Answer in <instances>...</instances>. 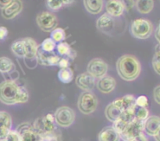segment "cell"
Wrapping results in <instances>:
<instances>
[{
    "mask_svg": "<svg viewBox=\"0 0 160 141\" xmlns=\"http://www.w3.org/2000/svg\"><path fill=\"white\" fill-rule=\"evenodd\" d=\"M116 68L120 77L128 82L138 79L142 71L140 61L130 54L120 56L116 63Z\"/></svg>",
    "mask_w": 160,
    "mask_h": 141,
    "instance_id": "6da1fadb",
    "label": "cell"
},
{
    "mask_svg": "<svg viewBox=\"0 0 160 141\" xmlns=\"http://www.w3.org/2000/svg\"><path fill=\"white\" fill-rule=\"evenodd\" d=\"M19 85L13 80H6L0 84V101L6 105L17 104Z\"/></svg>",
    "mask_w": 160,
    "mask_h": 141,
    "instance_id": "7a4b0ae2",
    "label": "cell"
},
{
    "mask_svg": "<svg viewBox=\"0 0 160 141\" xmlns=\"http://www.w3.org/2000/svg\"><path fill=\"white\" fill-rule=\"evenodd\" d=\"M130 30L134 37L140 40H145L152 35L154 27L152 23L149 20L138 18L133 20Z\"/></svg>",
    "mask_w": 160,
    "mask_h": 141,
    "instance_id": "3957f363",
    "label": "cell"
},
{
    "mask_svg": "<svg viewBox=\"0 0 160 141\" xmlns=\"http://www.w3.org/2000/svg\"><path fill=\"white\" fill-rule=\"evenodd\" d=\"M98 99L92 91H84L80 95L78 101V108L84 115H91L98 106Z\"/></svg>",
    "mask_w": 160,
    "mask_h": 141,
    "instance_id": "277c9868",
    "label": "cell"
},
{
    "mask_svg": "<svg viewBox=\"0 0 160 141\" xmlns=\"http://www.w3.org/2000/svg\"><path fill=\"white\" fill-rule=\"evenodd\" d=\"M53 115L56 124L62 128L70 127L74 123L76 118L74 111L67 106H61L58 108Z\"/></svg>",
    "mask_w": 160,
    "mask_h": 141,
    "instance_id": "5b68a950",
    "label": "cell"
},
{
    "mask_svg": "<svg viewBox=\"0 0 160 141\" xmlns=\"http://www.w3.org/2000/svg\"><path fill=\"white\" fill-rule=\"evenodd\" d=\"M32 126L34 129L42 136L54 134L56 128L54 115L48 113L45 116L40 117L34 121Z\"/></svg>",
    "mask_w": 160,
    "mask_h": 141,
    "instance_id": "8992f818",
    "label": "cell"
},
{
    "mask_svg": "<svg viewBox=\"0 0 160 141\" xmlns=\"http://www.w3.org/2000/svg\"><path fill=\"white\" fill-rule=\"evenodd\" d=\"M36 23L42 31L52 32L58 26V19L53 12L43 11L36 17Z\"/></svg>",
    "mask_w": 160,
    "mask_h": 141,
    "instance_id": "52a82bcc",
    "label": "cell"
},
{
    "mask_svg": "<svg viewBox=\"0 0 160 141\" xmlns=\"http://www.w3.org/2000/svg\"><path fill=\"white\" fill-rule=\"evenodd\" d=\"M23 41L25 45V56L23 57L24 63L26 64L28 61L29 62L27 65V67L31 69V65H33L32 66L34 69L37 66L36 64L38 63L37 53L39 45L32 37H24L23 38Z\"/></svg>",
    "mask_w": 160,
    "mask_h": 141,
    "instance_id": "ba28073f",
    "label": "cell"
},
{
    "mask_svg": "<svg viewBox=\"0 0 160 141\" xmlns=\"http://www.w3.org/2000/svg\"><path fill=\"white\" fill-rule=\"evenodd\" d=\"M108 65L104 60L99 58H95L88 62L87 73L95 80L100 79L107 74Z\"/></svg>",
    "mask_w": 160,
    "mask_h": 141,
    "instance_id": "9c48e42d",
    "label": "cell"
},
{
    "mask_svg": "<svg viewBox=\"0 0 160 141\" xmlns=\"http://www.w3.org/2000/svg\"><path fill=\"white\" fill-rule=\"evenodd\" d=\"M16 131L19 134L20 141H42V136L29 123H23L19 125Z\"/></svg>",
    "mask_w": 160,
    "mask_h": 141,
    "instance_id": "30bf717a",
    "label": "cell"
},
{
    "mask_svg": "<svg viewBox=\"0 0 160 141\" xmlns=\"http://www.w3.org/2000/svg\"><path fill=\"white\" fill-rule=\"evenodd\" d=\"M143 130L144 121H140L135 119L120 134V140H123V141H131L134 140V138L143 134Z\"/></svg>",
    "mask_w": 160,
    "mask_h": 141,
    "instance_id": "8fae6325",
    "label": "cell"
},
{
    "mask_svg": "<svg viewBox=\"0 0 160 141\" xmlns=\"http://www.w3.org/2000/svg\"><path fill=\"white\" fill-rule=\"evenodd\" d=\"M116 24H117L116 19L112 18L106 12L102 15L96 21L97 29L102 32L103 34L111 36L116 32V30H117Z\"/></svg>",
    "mask_w": 160,
    "mask_h": 141,
    "instance_id": "7c38bea8",
    "label": "cell"
},
{
    "mask_svg": "<svg viewBox=\"0 0 160 141\" xmlns=\"http://www.w3.org/2000/svg\"><path fill=\"white\" fill-rule=\"evenodd\" d=\"M134 108L123 112L120 115V116L113 123V125L112 126L119 134H121L129 126L130 123L135 119V116H134Z\"/></svg>",
    "mask_w": 160,
    "mask_h": 141,
    "instance_id": "4fadbf2b",
    "label": "cell"
},
{
    "mask_svg": "<svg viewBox=\"0 0 160 141\" xmlns=\"http://www.w3.org/2000/svg\"><path fill=\"white\" fill-rule=\"evenodd\" d=\"M106 13L112 18H119L121 17L126 9L125 2L120 0H109L106 4Z\"/></svg>",
    "mask_w": 160,
    "mask_h": 141,
    "instance_id": "5bb4252c",
    "label": "cell"
},
{
    "mask_svg": "<svg viewBox=\"0 0 160 141\" xmlns=\"http://www.w3.org/2000/svg\"><path fill=\"white\" fill-rule=\"evenodd\" d=\"M61 57H59L57 54L55 52L47 53L42 51L38 47L37 53V61L38 63L44 66H57L59 61L60 60Z\"/></svg>",
    "mask_w": 160,
    "mask_h": 141,
    "instance_id": "9a60e30c",
    "label": "cell"
},
{
    "mask_svg": "<svg viewBox=\"0 0 160 141\" xmlns=\"http://www.w3.org/2000/svg\"><path fill=\"white\" fill-rule=\"evenodd\" d=\"M160 118L158 115H149L144 121V130L147 135L154 137L159 134Z\"/></svg>",
    "mask_w": 160,
    "mask_h": 141,
    "instance_id": "2e32d148",
    "label": "cell"
},
{
    "mask_svg": "<svg viewBox=\"0 0 160 141\" xmlns=\"http://www.w3.org/2000/svg\"><path fill=\"white\" fill-rule=\"evenodd\" d=\"M77 86L84 91H91L96 84V80L88 73H83L78 75L75 80Z\"/></svg>",
    "mask_w": 160,
    "mask_h": 141,
    "instance_id": "e0dca14e",
    "label": "cell"
},
{
    "mask_svg": "<svg viewBox=\"0 0 160 141\" xmlns=\"http://www.w3.org/2000/svg\"><path fill=\"white\" fill-rule=\"evenodd\" d=\"M23 9V2L20 0H12L10 4L2 9V16L6 20H11L21 12Z\"/></svg>",
    "mask_w": 160,
    "mask_h": 141,
    "instance_id": "ac0fdd59",
    "label": "cell"
},
{
    "mask_svg": "<svg viewBox=\"0 0 160 141\" xmlns=\"http://www.w3.org/2000/svg\"><path fill=\"white\" fill-rule=\"evenodd\" d=\"M96 87L103 94H109L113 91L117 86V81L113 77L106 75L96 81Z\"/></svg>",
    "mask_w": 160,
    "mask_h": 141,
    "instance_id": "d6986e66",
    "label": "cell"
},
{
    "mask_svg": "<svg viewBox=\"0 0 160 141\" xmlns=\"http://www.w3.org/2000/svg\"><path fill=\"white\" fill-rule=\"evenodd\" d=\"M135 99L136 98L132 95H127L123 98H117L114 100L112 103L114 105L117 106L122 112L128 111L129 109L135 107Z\"/></svg>",
    "mask_w": 160,
    "mask_h": 141,
    "instance_id": "ffe728a7",
    "label": "cell"
},
{
    "mask_svg": "<svg viewBox=\"0 0 160 141\" xmlns=\"http://www.w3.org/2000/svg\"><path fill=\"white\" fill-rule=\"evenodd\" d=\"M56 51L58 56L62 58H67V59L74 60L77 56V53L67 42L62 41L56 45Z\"/></svg>",
    "mask_w": 160,
    "mask_h": 141,
    "instance_id": "44dd1931",
    "label": "cell"
},
{
    "mask_svg": "<svg viewBox=\"0 0 160 141\" xmlns=\"http://www.w3.org/2000/svg\"><path fill=\"white\" fill-rule=\"evenodd\" d=\"M12 127V117L5 111H0V139L7 134Z\"/></svg>",
    "mask_w": 160,
    "mask_h": 141,
    "instance_id": "7402d4cb",
    "label": "cell"
},
{
    "mask_svg": "<svg viewBox=\"0 0 160 141\" xmlns=\"http://www.w3.org/2000/svg\"><path fill=\"white\" fill-rule=\"evenodd\" d=\"M98 141H120V136L112 126H106L98 134Z\"/></svg>",
    "mask_w": 160,
    "mask_h": 141,
    "instance_id": "603a6c76",
    "label": "cell"
},
{
    "mask_svg": "<svg viewBox=\"0 0 160 141\" xmlns=\"http://www.w3.org/2000/svg\"><path fill=\"white\" fill-rule=\"evenodd\" d=\"M86 10L91 14H99L103 9L102 0H84L83 1Z\"/></svg>",
    "mask_w": 160,
    "mask_h": 141,
    "instance_id": "cb8c5ba5",
    "label": "cell"
},
{
    "mask_svg": "<svg viewBox=\"0 0 160 141\" xmlns=\"http://www.w3.org/2000/svg\"><path fill=\"white\" fill-rule=\"evenodd\" d=\"M123 112L117 106L114 105V104L112 102L108 105L106 106V109H105V115H106V119H108V121L111 122L112 123L120 116V115Z\"/></svg>",
    "mask_w": 160,
    "mask_h": 141,
    "instance_id": "d4e9b609",
    "label": "cell"
},
{
    "mask_svg": "<svg viewBox=\"0 0 160 141\" xmlns=\"http://www.w3.org/2000/svg\"><path fill=\"white\" fill-rule=\"evenodd\" d=\"M134 4L137 10L142 14L149 13L154 8V1L152 0H138Z\"/></svg>",
    "mask_w": 160,
    "mask_h": 141,
    "instance_id": "484cf974",
    "label": "cell"
},
{
    "mask_svg": "<svg viewBox=\"0 0 160 141\" xmlns=\"http://www.w3.org/2000/svg\"><path fill=\"white\" fill-rule=\"evenodd\" d=\"M12 70H16L15 65L12 61L6 56L0 57V73L6 74L10 73Z\"/></svg>",
    "mask_w": 160,
    "mask_h": 141,
    "instance_id": "4316f807",
    "label": "cell"
},
{
    "mask_svg": "<svg viewBox=\"0 0 160 141\" xmlns=\"http://www.w3.org/2000/svg\"><path fill=\"white\" fill-rule=\"evenodd\" d=\"M73 2V1H68V0H48L46 1V6L48 9L52 12H56L62 9L63 6H68Z\"/></svg>",
    "mask_w": 160,
    "mask_h": 141,
    "instance_id": "83f0119b",
    "label": "cell"
},
{
    "mask_svg": "<svg viewBox=\"0 0 160 141\" xmlns=\"http://www.w3.org/2000/svg\"><path fill=\"white\" fill-rule=\"evenodd\" d=\"M11 51L14 56L23 59L25 56V45L23 39L16 41L11 45Z\"/></svg>",
    "mask_w": 160,
    "mask_h": 141,
    "instance_id": "f1b7e54d",
    "label": "cell"
},
{
    "mask_svg": "<svg viewBox=\"0 0 160 141\" xmlns=\"http://www.w3.org/2000/svg\"><path fill=\"white\" fill-rule=\"evenodd\" d=\"M58 78L63 84H69V83H70L73 80V70L70 67L69 68L60 69V70L58 73Z\"/></svg>",
    "mask_w": 160,
    "mask_h": 141,
    "instance_id": "f546056e",
    "label": "cell"
},
{
    "mask_svg": "<svg viewBox=\"0 0 160 141\" xmlns=\"http://www.w3.org/2000/svg\"><path fill=\"white\" fill-rule=\"evenodd\" d=\"M39 48H41L42 51H45V52H54V51L56 50V43L52 40V39H51L50 37H48V38H45V40L42 41L41 45H39Z\"/></svg>",
    "mask_w": 160,
    "mask_h": 141,
    "instance_id": "4dcf8cb0",
    "label": "cell"
},
{
    "mask_svg": "<svg viewBox=\"0 0 160 141\" xmlns=\"http://www.w3.org/2000/svg\"><path fill=\"white\" fill-rule=\"evenodd\" d=\"M50 38L52 39L56 43H60L64 41L66 39V31L65 30L60 27H56L51 32Z\"/></svg>",
    "mask_w": 160,
    "mask_h": 141,
    "instance_id": "1f68e13d",
    "label": "cell"
},
{
    "mask_svg": "<svg viewBox=\"0 0 160 141\" xmlns=\"http://www.w3.org/2000/svg\"><path fill=\"white\" fill-rule=\"evenodd\" d=\"M29 100V93L24 86H19L17 96V104H23Z\"/></svg>",
    "mask_w": 160,
    "mask_h": 141,
    "instance_id": "d6a6232c",
    "label": "cell"
},
{
    "mask_svg": "<svg viewBox=\"0 0 160 141\" xmlns=\"http://www.w3.org/2000/svg\"><path fill=\"white\" fill-rule=\"evenodd\" d=\"M134 116L135 119L140 121H145L149 116V111L148 108H140L135 106L134 108Z\"/></svg>",
    "mask_w": 160,
    "mask_h": 141,
    "instance_id": "836d02e7",
    "label": "cell"
},
{
    "mask_svg": "<svg viewBox=\"0 0 160 141\" xmlns=\"http://www.w3.org/2000/svg\"><path fill=\"white\" fill-rule=\"evenodd\" d=\"M159 44H158L156 47V54L153 56L152 64V68L154 71L157 73L158 75L160 74L159 66H160V61H159Z\"/></svg>",
    "mask_w": 160,
    "mask_h": 141,
    "instance_id": "e575fe53",
    "label": "cell"
},
{
    "mask_svg": "<svg viewBox=\"0 0 160 141\" xmlns=\"http://www.w3.org/2000/svg\"><path fill=\"white\" fill-rule=\"evenodd\" d=\"M0 141H20V139L17 131L11 129L5 137L0 139Z\"/></svg>",
    "mask_w": 160,
    "mask_h": 141,
    "instance_id": "d590c367",
    "label": "cell"
},
{
    "mask_svg": "<svg viewBox=\"0 0 160 141\" xmlns=\"http://www.w3.org/2000/svg\"><path fill=\"white\" fill-rule=\"evenodd\" d=\"M135 105L137 107L140 108H148V98L145 95L138 97L135 99Z\"/></svg>",
    "mask_w": 160,
    "mask_h": 141,
    "instance_id": "8d00e7d4",
    "label": "cell"
},
{
    "mask_svg": "<svg viewBox=\"0 0 160 141\" xmlns=\"http://www.w3.org/2000/svg\"><path fill=\"white\" fill-rule=\"evenodd\" d=\"M57 66L61 69L69 68L70 66V61H69V59H67V58H61L60 60L59 61V63H58Z\"/></svg>",
    "mask_w": 160,
    "mask_h": 141,
    "instance_id": "74e56055",
    "label": "cell"
},
{
    "mask_svg": "<svg viewBox=\"0 0 160 141\" xmlns=\"http://www.w3.org/2000/svg\"><path fill=\"white\" fill-rule=\"evenodd\" d=\"M153 98L158 105L160 104V86L157 85L153 90Z\"/></svg>",
    "mask_w": 160,
    "mask_h": 141,
    "instance_id": "f35d334b",
    "label": "cell"
},
{
    "mask_svg": "<svg viewBox=\"0 0 160 141\" xmlns=\"http://www.w3.org/2000/svg\"><path fill=\"white\" fill-rule=\"evenodd\" d=\"M42 141H59V139L54 133V134L42 136Z\"/></svg>",
    "mask_w": 160,
    "mask_h": 141,
    "instance_id": "ab89813d",
    "label": "cell"
},
{
    "mask_svg": "<svg viewBox=\"0 0 160 141\" xmlns=\"http://www.w3.org/2000/svg\"><path fill=\"white\" fill-rule=\"evenodd\" d=\"M8 35V30L5 27H0V40H4Z\"/></svg>",
    "mask_w": 160,
    "mask_h": 141,
    "instance_id": "60d3db41",
    "label": "cell"
},
{
    "mask_svg": "<svg viewBox=\"0 0 160 141\" xmlns=\"http://www.w3.org/2000/svg\"><path fill=\"white\" fill-rule=\"evenodd\" d=\"M12 0H0V9H3L6 6H9L11 3Z\"/></svg>",
    "mask_w": 160,
    "mask_h": 141,
    "instance_id": "b9f144b4",
    "label": "cell"
},
{
    "mask_svg": "<svg viewBox=\"0 0 160 141\" xmlns=\"http://www.w3.org/2000/svg\"><path fill=\"white\" fill-rule=\"evenodd\" d=\"M131 141H148V139L147 138V137L145 134H142L141 135H139L138 137H137L136 138H134V140Z\"/></svg>",
    "mask_w": 160,
    "mask_h": 141,
    "instance_id": "7bdbcfd3",
    "label": "cell"
},
{
    "mask_svg": "<svg viewBox=\"0 0 160 141\" xmlns=\"http://www.w3.org/2000/svg\"><path fill=\"white\" fill-rule=\"evenodd\" d=\"M155 37H156V39L157 40L158 44H159V42H160V40H159V26L157 27L156 31H155Z\"/></svg>",
    "mask_w": 160,
    "mask_h": 141,
    "instance_id": "ee69618b",
    "label": "cell"
},
{
    "mask_svg": "<svg viewBox=\"0 0 160 141\" xmlns=\"http://www.w3.org/2000/svg\"><path fill=\"white\" fill-rule=\"evenodd\" d=\"M154 139L155 140H156V141H160L159 140V134H157V135H156V136H154Z\"/></svg>",
    "mask_w": 160,
    "mask_h": 141,
    "instance_id": "f6af8a7d",
    "label": "cell"
}]
</instances>
